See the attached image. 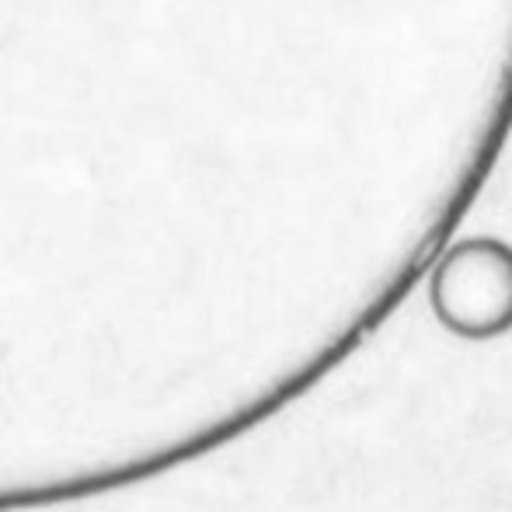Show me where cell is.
I'll use <instances>...</instances> for the list:
<instances>
[{
	"label": "cell",
	"mask_w": 512,
	"mask_h": 512,
	"mask_svg": "<svg viewBox=\"0 0 512 512\" xmlns=\"http://www.w3.org/2000/svg\"><path fill=\"white\" fill-rule=\"evenodd\" d=\"M429 307L439 328L464 342L509 335L512 244L488 234L450 244L429 276Z\"/></svg>",
	"instance_id": "cell-1"
}]
</instances>
